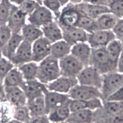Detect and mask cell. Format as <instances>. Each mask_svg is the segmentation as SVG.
<instances>
[{"label":"cell","mask_w":123,"mask_h":123,"mask_svg":"<svg viewBox=\"0 0 123 123\" xmlns=\"http://www.w3.org/2000/svg\"><path fill=\"white\" fill-rule=\"evenodd\" d=\"M60 76L59 60L51 55L38 63L37 79L45 84H49Z\"/></svg>","instance_id":"1"},{"label":"cell","mask_w":123,"mask_h":123,"mask_svg":"<svg viewBox=\"0 0 123 123\" xmlns=\"http://www.w3.org/2000/svg\"><path fill=\"white\" fill-rule=\"evenodd\" d=\"M123 86V74L114 71L103 75L102 87L100 88L102 100H106Z\"/></svg>","instance_id":"2"},{"label":"cell","mask_w":123,"mask_h":123,"mask_svg":"<svg viewBox=\"0 0 123 123\" xmlns=\"http://www.w3.org/2000/svg\"><path fill=\"white\" fill-rule=\"evenodd\" d=\"M90 65L95 67L102 75L117 71L112 65L105 48L92 49Z\"/></svg>","instance_id":"3"},{"label":"cell","mask_w":123,"mask_h":123,"mask_svg":"<svg viewBox=\"0 0 123 123\" xmlns=\"http://www.w3.org/2000/svg\"><path fill=\"white\" fill-rule=\"evenodd\" d=\"M80 15L77 5L69 3L63 7L59 16L55 20L59 25L61 29L75 27L77 25Z\"/></svg>","instance_id":"4"},{"label":"cell","mask_w":123,"mask_h":123,"mask_svg":"<svg viewBox=\"0 0 123 123\" xmlns=\"http://www.w3.org/2000/svg\"><path fill=\"white\" fill-rule=\"evenodd\" d=\"M103 75L95 67L89 65L85 66L77 77L79 84L94 87L100 90L102 87Z\"/></svg>","instance_id":"5"},{"label":"cell","mask_w":123,"mask_h":123,"mask_svg":"<svg viewBox=\"0 0 123 123\" xmlns=\"http://www.w3.org/2000/svg\"><path fill=\"white\" fill-rule=\"evenodd\" d=\"M60 74L62 76L77 78L84 67L82 63L71 54L59 60Z\"/></svg>","instance_id":"6"},{"label":"cell","mask_w":123,"mask_h":123,"mask_svg":"<svg viewBox=\"0 0 123 123\" xmlns=\"http://www.w3.org/2000/svg\"><path fill=\"white\" fill-rule=\"evenodd\" d=\"M68 96L72 100H90L96 98L102 99L100 89L79 84L74 86L70 90Z\"/></svg>","instance_id":"7"},{"label":"cell","mask_w":123,"mask_h":123,"mask_svg":"<svg viewBox=\"0 0 123 123\" xmlns=\"http://www.w3.org/2000/svg\"><path fill=\"white\" fill-rule=\"evenodd\" d=\"M115 39V35L112 30H97L89 34L87 43L92 49L106 48Z\"/></svg>","instance_id":"8"},{"label":"cell","mask_w":123,"mask_h":123,"mask_svg":"<svg viewBox=\"0 0 123 123\" xmlns=\"http://www.w3.org/2000/svg\"><path fill=\"white\" fill-rule=\"evenodd\" d=\"M28 15L19 8L18 6L12 5L7 25L13 33H21V30L26 24Z\"/></svg>","instance_id":"9"},{"label":"cell","mask_w":123,"mask_h":123,"mask_svg":"<svg viewBox=\"0 0 123 123\" xmlns=\"http://www.w3.org/2000/svg\"><path fill=\"white\" fill-rule=\"evenodd\" d=\"M27 19L29 21V23L42 28L48 23L54 21L55 18L52 12H50L43 5H40L33 13L28 16Z\"/></svg>","instance_id":"10"},{"label":"cell","mask_w":123,"mask_h":123,"mask_svg":"<svg viewBox=\"0 0 123 123\" xmlns=\"http://www.w3.org/2000/svg\"><path fill=\"white\" fill-rule=\"evenodd\" d=\"M27 98V102L44 96V92L47 89V85L41 82L38 79L25 81L21 87Z\"/></svg>","instance_id":"11"},{"label":"cell","mask_w":123,"mask_h":123,"mask_svg":"<svg viewBox=\"0 0 123 123\" xmlns=\"http://www.w3.org/2000/svg\"><path fill=\"white\" fill-rule=\"evenodd\" d=\"M121 112H123V102L103 100L102 107L94 111V122Z\"/></svg>","instance_id":"12"},{"label":"cell","mask_w":123,"mask_h":123,"mask_svg":"<svg viewBox=\"0 0 123 123\" xmlns=\"http://www.w3.org/2000/svg\"><path fill=\"white\" fill-rule=\"evenodd\" d=\"M50 43L44 37L38 39L32 43V60L37 63H40L45 58L50 55L51 53Z\"/></svg>","instance_id":"13"},{"label":"cell","mask_w":123,"mask_h":123,"mask_svg":"<svg viewBox=\"0 0 123 123\" xmlns=\"http://www.w3.org/2000/svg\"><path fill=\"white\" fill-rule=\"evenodd\" d=\"M79 84L77 78L60 76L52 82L47 84V89L63 94H68L72 88Z\"/></svg>","instance_id":"14"},{"label":"cell","mask_w":123,"mask_h":123,"mask_svg":"<svg viewBox=\"0 0 123 123\" xmlns=\"http://www.w3.org/2000/svg\"><path fill=\"white\" fill-rule=\"evenodd\" d=\"M10 61L15 67H19L32 60V43L23 40Z\"/></svg>","instance_id":"15"},{"label":"cell","mask_w":123,"mask_h":123,"mask_svg":"<svg viewBox=\"0 0 123 123\" xmlns=\"http://www.w3.org/2000/svg\"><path fill=\"white\" fill-rule=\"evenodd\" d=\"M63 40L71 46L80 42H87L89 33L77 26L62 28Z\"/></svg>","instance_id":"16"},{"label":"cell","mask_w":123,"mask_h":123,"mask_svg":"<svg viewBox=\"0 0 123 123\" xmlns=\"http://www.w3.org/2000/svg\"><path fill=\"white\" fill-rule=\"evenodd\" d=\"M71 99H68L62 104L58 105L52 109L47 114V116L50 120V123H60L67 122L69 117L71 110L70 107Z\"/></svg>","instance_id":"17"},{"label":"cell","mask_w":123,"mask_h":123,"mask_svg":"<svg viewBox=\"0 0 123 123\" xmlns=\"http://www.w3.org/2000/svg\"><path fill=\"white\" fill-rule=\"evenodd\" d=\"M77 5L82 15H86L95 20L99 18L101 15L111 12L109 8L105 6L92 5L84 2Z\"/></svg>","instance_id":"18"},{"label":"cell","mask_w":123,"mask_h":123,"mask_svg":"<svg viewBox=\"0 0 123 123\" xmlns=\"http://www.w3.org/2000/svg\"><path fill=\"white\" fill-rule=\"evenodd\" d=\"M92 48L87 42H80L72 46L70 54L74 56L84 66L90 65Z\"/></svg>","instance_id":"19"},{"label":"cell","mask_w":123,"mask_h":123,"mask_svg":"<svg viewBox=\"0 0 123 123\" xmlns=\"http://www.w3.org/2000/svg\"><path fill=\"white\" fill-rule=\"evenodd\" d=\"M6 101L13 107L26 105L27 98L25 92L19 87H5Z\"/></svg>","instance_id":"20"},{"label":"cell","mask_w":123,"mask_h":123,"mask_svg":"<svg viewBox=\"0 0 123 123\" xmlns=\"http://www.w3.org/2000/svg\"><path fill=\"white\" fill-rule=\"evenodd\" d=\"M70 99L68 94H63L54 91H50L47 89L44 92V99L45 102L47 115L52 109L62 104Z\"/></svg>","instance_id":"21"},{"label":"cell","mask_w":123,"mask_h":123,"mask_svg":"<svg viewBox=\"0 0 123 123\" xmlns=\"http://www.w3.org/2000/svg\"><path fill=\"white\" fill-rule=\"evenodd\" d=\"M103 100L100 98L90 99V100H70V110L71 112L77 111L90 109L96 111L102 107Z\"/></svg>","instance_id":"22"},{"label":"cell","mask_w":123,"mask_h":123,"mask_svg":"<svg viewBox=\"0 0 123 123\" xmlns=\"http://www.w3.org/2000/svg\"><path fill=\"white\" fill-rule=\"evenodd\" d=\"M41 28L44 37L52 43L63 39L62 30L55 20L42 26Z\"/></svg>","instance_id":"23"},{"label":"cell","mask_w":123,"mask_h":123,"mask_svg":"<svg viewBox=\"0 0 123 123\" xmlns=\"http://www.w3.org/2000/svg\"><path fill=\"white\" fill-rule=\"evenodd\" d=\"M23 41V38L21 33H13L9 42L2 49L3 56L10 60L16 53V50Z\"/></svg>","instance_id":"24"},{"label":"cell","mask_w":123,"mask_h":123,"mask_svg":"<svg viewBox=\"0 0 123 123\" xmlns=\"http://www.w3.org/2000/svg\"><path fill=\"white\" fill-rule=\"evenodd\" d=\"M71 49L72 46L62 39L52 43L50 55L59 60L70 54Z\"/></svg>","instance_id":"25"},{"label":"cell","mask_w":123,"mask_h":123,"mask_svg":"<svg viewBox=\"0 0 123 123\" xmlns=\"http://www.w3.org/2000/svg\"><path fill=\"white\" fill-rule=\"evenodd\" d=\"M67 122L70 123H93L94 122V111L84 109L72 112Z\"/></svg>","instance_id":"26"},{"label":"cell","mask_w":123,"mask_h":123,"mask_svg":"<svg viewBox=\"0 0 123 123\" xmlns=\"http://www.w3.org/2000/svg\"><path fill=\"white\" fill-rule=\"evenodd\" d=\"M25 79L23 75L17 67L12 68L9 73L5 77L3 80V84L5 87H21Z\"/></svg>","instance_id":"27"},{"label":"cell","mask_w":123,"mask_h":123,"mask_svg":"<svg viewBox=\"0 0 123 123\" xmlns=\"http://www.w3.org/2000/svg\"><path fill=\"white\" fill-rule=\"evenodd\" d=\"M105 49L112 65L117 70V63L123 51V47L121 41L117 39L114 40L106 47Z\"/></svg>","instance_id":"28"},{"label":"cell","mask_w":123,"mask_h":123,"mask_svg":"<svg viewBox=\"0 0 123 123\" xmlns=\"http://www.w3.org/2000/svg\"><path fill=\"white\" fill-rule=\"evenodd\" d=\"M21 34L23 38V40L31 43H33L38 39L43 37L42 28L31 23H28L25 25L21 30Z\"/></svg>","instance_id":"29"},{"label":"cell","mask_w":123,"mask_h":123,"mask_svg":"<svg viewBox=\"0 0 123 123\" xmlns=\"http://www.w3.org/2000/svg\"><path fill=\"white\" fill-rule=\"evenodd\" d=\"M26 105L29 109L31 117H37L47 115L44 96L38 97L31 101L28 102Z\"/></svg>","instance_id":"30"},{"label":"cell","mask_w":123,"mask_h":123,"mask_svg":"<svg viewBox=\"0 0 123 123\" xmlns=\"http://www.w3.org/2000/svg\"><path fill=\"white\" fill-rule=\"evenodd\" d=\"M119 19V18L111 12L105 13L96 19L97 29L100 30H112Z\"/></svg>","instance_id":"31"},{"label":"cell","mask_w":123,"mask_h":123,"mask_svg":"<svg viewBox=\"0 0 123 123\" xmlns=\"http://www.w3.org/2000/svg\"><path fill=\"white\" fill-rule=\"evenodd\" d=\"M25 81L37 79L38 63L31 61L18 67Z\"/></svg>","instance_id":"32"},{"label":"cell","mask_w":123,"mask_h":123,"mask_svg":"<svg viewBox=\"0 0 123 123\" xmlns=\"http://www.w3.org/2000/svg\"><path fill=\"white\" fill-rule=\"evenodd\" d=\"M76 26L84 30L89 34L92 33L98 30L96 20L92 19L86 15H82V14L80 16V18Z\"/></svg>","instance_id":"33"},{"label":"cell","mask_w":123,"mask_h":123,"mask_svg":"<svg viewBox=\"0 0 123 123\" xmlns=\"http://www.w3.org/2000/svg\"><path fill=\"white\" fill-rule=\"evenodd\" d=\"M13 118L22 123H28L31 119L27 105L13 107Z\"/></svg>","instance_id":"34"},{"label":"cell","mask_w":123,"mask_h":123,"mask_svg":"<svg viewBox=\"0 0 123 123\" xmlns=\"http://www.w3.org/2000/svg\"><path fill=\"white\" fill-rule=\"evenodd\" d=\"M12 5L10 1H1L0 3V26L8 23Z\"/></svg>","instance_id":"35"},{"label":"cell","mask_w":123,"mask_h":123,"mask_svg":"<svg viewBox=\"0 0 123 123\" xmlns=\"http://www.w3.org/2000/svg\"><path fill=\"white\" fill-rule=\"evenodd\" d=\"M15 67L12 62L6 58L2 57L0 59V82H3L5 77Z\"/></svg>","instance_id":"36"},{"label":"cell","mask_w":123,"mask_h":123,"mask_svg":"<svg viewBox=\"0 0 123 123\" xmlns=\"http://www.w3.org/2000/svg\"><path fill=\"white\" fill-rule=\"evenodd\" d=\"M12 35L13 33L7 25L0 26V50H2L9 42Z\"/></svg>","instance_id":"37"},{"label":"cell","mask_w":123,"mask_h":123,"mask_svg":"<svg viewBox=\"0 0 123 123\" xmlns=\"http://www.w3.org/2000/svg\"><path fill=\"white\" fill-rule=\"evenodd\" d=\"M40 5H42L36 0H25L23 3L18 6L28 16L32 13H33L36 10V9L40 6Z\"/></svg>","instance_id":"38"},{"label":"cell","mask_w":123,"mask_h":123,"mask_svg":"<svg viewBox=\"0 0 123 123\" xmlns=\"http://www.w3.org/2000/svg\"><path fill=\"white\" fill-rule=\"evenodd\" d=\"M42 5L48 8L50 12L54 13L55 16V19L58 18L60 14V8L62 6L58 1V0H43Z\"/></svg>","instance_id":"39"},{"label":"cell","mask_w":123,"mask_h":123,"mask_svg":"<svg viewBox=\"0 0 123 123\" xmlns=\"http://www.w3.org/2000/svg\"><path fill=\"white\" fill-rule=\"evenodd\" d=\"M109 8L111 13L119 19L123 18V0H113L109 5Z\"/></svg>","instance_id":"40"},{"label":"cell","mask_w":123,"mask_h":123,"mask_svg":"<svg viewBox=\"0 0 123 123\" xmlns=\"http://www.w3.org/2000/svg\"><path fill=\"white\" fill-rule=\"evenodd\" d=\"M96 122L99 123H123V112L105 117Z\"/></svg>","instance_id":"41"},{"label":"cell","mask_w":123,"mask_h":123,"mask_svg":"<svg viewBox=\"0 0 123 123\" xmlns=\"http://www.w3.org/2000/svg\"><path fill=\"white\" fill-rule=\"evenodd\" d=\"M112 31L115 35L116 38L121 40L123 37V18L119 19Z\"/></svg>","instance_id":"42"},{"label":"cell","mask_w":123,"mask_h":123,"mask_svg":"<svg viewBox=\"0 0 123 123\" xmlns=\"http://www.w3.org/2000/svg\"><path fill=\"white\" fill-rule=\"evenodd\" d=\"M105 100L123 102V86L119 90H117L115 93H114L111 96H109Z\"/></svg>","instance_id":"43"},{"label":"cell","mask_w":123,"mask_h":123,"mask_svg":"<svg viewBox=\"0 0 123 123\" xmlns=\"http://www.w3.org/2000/svg\"><path fill=\"white\" fill-rule=\"evenodd\" d=\"M112 1L113 0H83V2L92 4V5H100V6H105L109 7Z\"/></svg>","instance_id":"44"},{"label":"cell","mask_w":123,"mask_h":123,"mask_svg":"<svg viewBox=\"0 0 123 123\" xmlns=\"http://www.w3.org/2000/svg\"><path fill=\"white\" fill-rule=\"evenodd\" d=\"M28 123H50V121L47 115H44L37 117H31Z\"/></svg>","instance_id":"45"},{"label":"cell","mask_w":123,"mask_h":123,"mask_svg":"<svg viewBox=\"0 0 123 123\" xmlns=\"http://www.w3.org/2000/svg\"><path fill=\"white\" fill-rule=\"evenodd\" d=\"M7 102L5 87L3 82H0V103Z\"/></svg>","instance_id":"46"},{"label":"cell","mask_w":123,"mask_h":123,"mask_svg":"<svg viewBox=\"0 0 123 123\" xmlns=\"http://www.w3.org/2000/svg\"><path fill=\"white\" fill-rule=\"evenodd\" d=\"M117 71L119 73L123 74V51L117 63Z\"/></svg>","instance_id":"47"},{"label":"cell","mask_w":123,"mask_h":123,"mask_svg":"<svg viewBox=\"0 0 123 123\" xmlns=\"http://www.w3.org/2000/svg\"><path fill=\"white\" fill-rule=\"evenodd\" d=\"M25 0H10V2L13 5H16V6H19L20 5L23 3Z\"/></svg>","instance_id":"48"},{"label":"cell","mask_w":123,"mask_h":123,"mask_svg":"<svg viewBox=\"0 0 123 123\" xmlns=\"http://www.w3.org/2000/svg\"><path fill=\"white\" fill-rule=\"evenodd\" d=\"M58 1L60 3L62 7H63L69 3L70 2V0H58Z\"/></svg>","instance_id":"49"},{"label":"cell","mask_w":123,"mask_h":123,"mask_svg":"<svg viewBox=\"0 0 123 123\" xmlns=\"http://www.w3.org/2000/svg\"><path fill=\"white\" fill-rule=\"evenodd\" d=\"M83 0H70V3H72L75 4V5H78V4H80L81 3H82Z\"/></svg>","instance_id":"50"},{"label":"cell","mask_w":123,"mask_h":123,"mask_svg":"<svg viewBox=\"0 0 123 123\" xmlns=\"http://www.w3.org/2000/svg\"><path fill=\"white\" fill-rule=\"evenodd\" d=\"M7 123H22L18 121H16V120L13 119H12V120H10V121H8Z\"/></svg>","instance_id":"51"},{"label":"cell","mask_w":123,"mask_h":123,"mask_svg":"<svg viewBox=\"0 0 123 123\" xmlns=\"http://www.w3.org/2000/svg\"><path fill=\"white\" fill-rule=\"evenodd\" d=\"M3 57V54H2L1 50H0V59Z\"/></svg>","instance_id":"52"},{"label":"cell","mask_w":123,"mask_h":123,"mask_svg":"<svg viewBox=\"0 0 123 123\" xmlns=\"http://www.w3.org/2000/svg\"><path fill=\"white\" fill-rule=\"evenodd\" d=\"M36 1H37L38 2V3H40L41 4V5H42V1H40V0H36Z\"/></svg>","instance_id":"53"},{"label":"cell","mask_w":123,"mask_h":123,"mask_svg":"<svg viewBox=\"0 0 123 123\" xmlns=\"http://www.w3.org/2000/svg\"><path fill=\"white\" fill-rule=\"evenodd\" d=\"M121 43H122V45H123V37L122 38V39L121 40Z\"/></svg>","instance_id":"54"},{"label":"cell","mask_w":123,"mask_h":123,"mask_svg":"<svg viewBox=\"0 0 123 123\" xmlns=\"http://www.w3.org/2000/svg\"><path fill=\"white\" fill-rule=\"evenodd\" d=\"M67 123V122H60V123Z\"/></svg>","instance_id":"55"},{"label":"cell","mask_w":123,"mask_h":123,"mask_svg":"<svg viewBox=\"0 0 123 123\" xmlns=\"http://www.w3.org/2000/svg\"><path fill=\"white\" fill-rule=\"evenodd\" d=\"M0 123H4V122H3V121H2L0 119Z\"/></svg>","instance_id":"56"},{"label":"cell","mask_w":123,"mask_h":123,"mask_svg":"<svg viewBox=\"0 0 123 123\" xmlns=\"http://www.w3.org/2000/svg\"><path fill=\"white\" fill-rule=\"evenodd\" d=\"M2 1H10V0H2Z\"/></svg>","instance_id":"57"},{"label":"cell","mask_w":123,"mask_h":123,"mask_svg":"<svg viewBox=\"0 0 123 123\" xmlns=\"http://www.w3.org/2000/svg\"><path fill=\"white\" fill-rule=\"evenodd\" d=\"M93 123H99V122H94Z\"/></svg>","instance_id":"58"},{"label":"cell","mask_w":123,"mask_h":123,"mask_svg":"<svg viewBox=\"0 0 123 123\" xmlns=\"http://www.w3.org/2000/svg\"><path fill=\"white\" fill-rule=\"evenodd\" d=\"M1 1H2V0H0V3H1Z\"/></svg>","instance_id":"59"},{"label":"cell","mask_w":123,"mask_h":123,"mask_svg":"<svg viewBox=\"0 0 123 123\" xmlns=\"http://www.w3.org/2000/svg\"><path fill=\"white\" fill-rule=\"evenodd\" d=\"M40 1H43V0H40Z\"/></svg>","instance_id":"60"},{"label":"cell","mask_w":123,"mask_h":123,"mask_svg":"<svg viewBox=\"0 0 123 123\" xmlns=\"http://www.w3.org/2000/svg\"></svg>","instance_id":"61"}]
</instances>
